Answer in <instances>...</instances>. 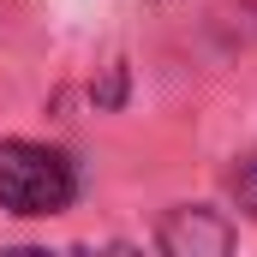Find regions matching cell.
Returning a JSON list of instances; mask_svg holds the SVG:
<instances>
[{
  "label": "cell",
  "instance_id": "cell-1",
  "mask_svg": "<svg viewBox=\"0 0 257 257\" xmlns=\"http://www.w3.org/2000/svg\"><path fill=\"white\" fill-rule=\"evenodd\" d=\"M78 197V174L60 150L6 138L0 144V209L12 215H60Z\"/></svg>",
  "mask_w": 257,
  "mask_h": 257
},
{
  "label": "cell",
  "instance_id": "cell-2",
  "mask_svg": "<svg viewBox=\"0 0 257 257\" xmlns=\"http://www.w3.org/2000/svg\"><path fill=\"white\" fill-rule=\"evenodd\" d=\"M162 257H233V221L209 203H180L156 227Z\"/></svg>",
  "mask_w": 257,
  "mask_h": 257
},
{
  "label": "cell",
  "instance_id": "cell-3",
  "mask_svg": "<svg viewBox=\"0 0 257 257\" xmlns=\"http://www.w3.org/2000/svg\"><path fill=\"white\" fill-rule=\"evenodd\" d=\"M227 186H233V203L257 221V156H245V162L233 168V180H227Z\"/></svg>",
  "mask_w": 257,
  "mask_h": 257
},
{
  "label": "cell",
  "instance_id": "cell-4",
  "mask_svg": "<svg viewBox=\"0 0 257 257\" xmlns=\"http://www.w3.org/2000/svg\"><path fill=\"white\" fill-rule=\"evenodd\" d=\"M0 257H54V251H42V245H6Z\"/></svg>",
  "mask_w": 257,
  "mask_h": 257
},
{
  "label": "cell",
  "instance_id": "cell-5",
  "mask_svg": "<svg viewBox=\"0 0 257 257\" xmlns=\"http://www.w3.org/2000/svg\"><path fill=\"white\" fill-rule=\"evenodd\" d=\"M78 257H138L132 245H102V251H78Z\"/></svg>",
  "mask_w": 257,
  "mask_h": 257
}]
</instances>
